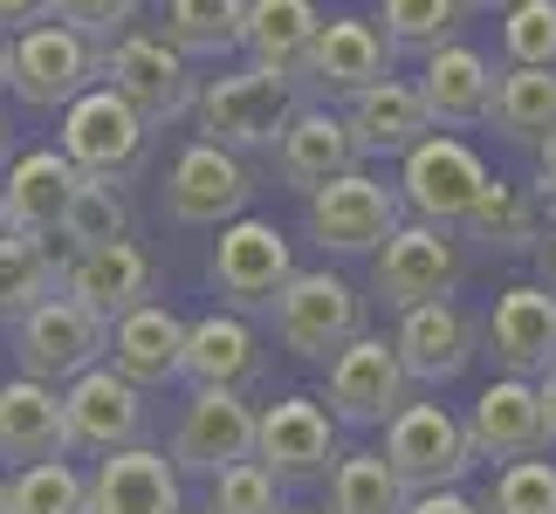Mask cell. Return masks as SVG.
I'll return each instance as SVG.
<instances>
[{
	"mask_svg": "<svg viewBox=\"0 0 556 514\" xmlns=\"http://www.w3.org/2000/svg\"><path fill=\"white\" fill-rule=\"evenodd\" d=\"M303 111V90L289 76H268V69H220L200 82V138L220 144V152L248 158V152H275V138L289 131V117Z\"/></svg>",
	"mask_w": 556,
	"mask_h": 514,
	"instance_id": "6da1fadb",
	"label": "cell"
},
{
	"mask_svg": "<svg viewBox=\"0 0 556 514\" xmlns=\"http://www.w3.org/2000/svg\"><path fill=\"white\" fill-rule=\"evenodd\" d=\"M55 152L70 158L83 179H138L144 158H152V124H144L131 103H124L117 90H83L70 111H62V138H55Z\"/></svg>",
	"mask_w": 556,
	"mask_h": 514,
	"instance_id": "7a4b0ae2",
	"label": "cell"
},
{
	"mask_svg": "<svg viewBox=\"0 0 556 514\" xmlns=\"http://www.w3.org/2000/svg\"><path fill=\"white\" fill-rule=\"evenodd\" d=\"M384 466L399 474L405 494H433V487H460L475 474V446H467V425L446 412V404H413L405 398L392 419H384Z\"/></svg>",
	"mask_w": 556,
	"mask_h": 514,
	"instance_id": "3957f363",
	"label": "cell"
},
{
	"mask_svg": "<svg viewBox=\"0 0 556 514\" xmlns=\"http://www.w3.org/2000/svg\"><path fill=\"white\" fill-rule=\"evenodd\" d=\"M97 82H103V49H90L62 21H35V28H21L8 41V90L28 111H70Z\"/></svg>",
	"mask_w": 556,
	"mask_h": 514,
	"instance_id": "277c9868",
	"label": "cell"
},
{
	"mask_svg": "<svg viewBox=\"0 0 556 514\" xmlns=\"http://www.w3.org/2000/svg\"><path fill=\"white\" fill-rule=\"evenodd\" d=\"M103 90H117L131 111L165 131V124L192 117V103H200V76H192V62L173 49L165 35H124L103 49Z\"/></svg>",
	"mask_w": 556,
	"mask_h": 514,
	"instance_id": "5b68a950",
	"label": "cell"
},
{
	"mask_svg": "<svg viewBox=\"0 0 556 514\" xmlns=\"http://www.w3.org/2000/svg\"><path fill=\"white\" fill-rule=\"evenodd\" d=\"M268 316H275L282 350L309 357V363L316 357H337L344 343L365 336V295H357L344 274H330V268H295Z\"/></svg>",
	"mask_w": 556,
	"mask_h": 514,
	"instance_id": "8992f818",
	"label": "cell"
},
{
	"mask_svg": "<svg viewBox=\"0 0 556 514\" xmlns=\"http://www.w3.org/2000/svg\"><path fill=\"white\" fill-rule=\"evenodd\" d=\"M405 220L399 206V185H384L378 171H344V179L316 185L303 200V233L324 254H378L384 241H392V227Z\"/></svg>",
	"mask_w": 556,
	"mask_h": 514,
	"instance_id": "52a82bcc",
	"label": "cell"
},
{
	"mask_svg": "<svg viewBox=\"0 0 556 514\" xmlns=\"http://www.w3.org/2000/svg\"><path fill=\"white\" fill-rule=\"evenodd\" d=\"M488 179H495V171L475 158V144L433 131L399 158V206L413 213V220H426V227L454 233L467 213H475V200L488 192Z\"/></svg>",
	"mask_w": 556,
	"mask_h": 514,
	"instance_id": "ba28073f",
	"label": "cell"
},
{
	"mask_svg": "<svg viewBox=\"0 0 556 514\" xmlns=\"http://www.w3.org/2000/svg\"><path fill=\"white\" fill-rule=\"evenodd\" d=\"M289 274H295V254L275 220L241 213V220L220 227V241H213V288H220V303L233 316H268L275 295L289 288Z\"/></svg>",
	"mask_w": 556,
	"mask_h": 514,
	"instance_id": "9c48e42d",
	"label": "cell"
},
{
	"mask_svg": "<svg viewBox=\"0 0 556 514\" xmlns=\"http://www.w3.org/2000/svg\"><path fill=\"white\" fill-rule=\"evenodd\" d=\"M103 350H111V323L90 316L70 295H49L35 303L28 316L14 323V357H21V377H41V384H70L83 371H97Z\"/></svg>",
	"mask_w": 556,
	"mask_h": 514,
	"instance_id": "30bf717a",
	"label": "cell"
},
{
	"mask_svg": "<svg viewBox=\"0 0 556 514\" xmlns=\"http://www.w3.org/2000/svg\"><path fill=\"white\" fill-rule=\"evenodd\" d=\"M460 247L446 227H426V220H399L392 241L378 247L371 261V295L384 309H419V303H446V295L460 288Z\"/></svg>",
	"mask_w": 556,
	"mask_h": 514,
	"instance_id": "8fae6325",
	"label": "cell"
},
{
	"mask_svg": "<svg viewBox=\"0 0 556 514\" xmlns=\"http://www.w3.org/2000/svg\"><path fill=\"white\" fill-rule=\"evenodd\" d=\"M254 460L282 487L330 480V466L344 460L337 453V419L316 398H275L268 412H254Z\"/></svg>",
	"mask_w": 556,
	"mask_h": 514,
	"instance_id": "7c38bea8",
	"label": "cell"
},
{
	"mask_svg": "<svg viewBox=\"0 0 556 514\" xmlns=\"http://www.w3.org/2000/svg\"><path fill=\"white\" fill-rule=\"evenodd\" d=\"M165 460H173V474H206V480L254 460V404L241 391H192Z\"/></svg>",
	"mask_w": 556,
	"mask_h": 514,
	"instance_id": "4fadbf2b",
	"label": "cell"
},
{
	"mask_svg": "<svg viewBox=\"0 0 556 514\" xmlns=\"http://www.w3.org/2000/svg\"><path fill=\"white\" fill-rule=\"evenodd\" d=\"M384 76H392L384 35L365 14H330L324 28H316V41H309L303 69H295V90H309L316 103H330V97L351 103L357 90H371V82H384Z\"/></svg>",
	"mask_w": 556,
	"mask_h": 514,
	"instance_id": "5bb4252c",
	"label": "cell"
},
{
	"mask_svg": "<svg viewBox=\"0 0 556 514\" xmlns=\"http://www.w3.org/2000/svg\"><path fill=\"white\" fill-rule=\"evenodd\" d=\"M392 357L405 384H454L467 363L481 357V323L467 316L454 295L446 303H419V309H399V330H392Z\"/></svg>",
	"mask_w": 556,
	"mask_h": 514,
	"instance_id": "9a60e30c",
	"label": "cell"
},
{
	"mask_svg": "<svg viewBox=\"0 0 556 514\" xmlns=\"http://www.w3.org/2000/svg\"><path fill=\"white\" fill-rule=\"evenodd\" d=\"M248 165L220 152V144H186V152L173 158V171H165V213H173L179 227H227L248 213Z\"/></svg>",
	"mask_w": 556,
	"mask_h": 514,
	"instance_id": "2e32d148",
	"label": "cell"
},
{
	"mask_svg": "<svg viewBox=\"0 0 556 514\" xmlns=\"http://www.w3.org/2000/svg\"><path fill=\"white\" fill-rule=\"evenodd\" d=\"M324 398H330V419H337V425H357V433L384 425V419L405 404V371H399L392 343L371 336V330L357 336V343H344V350L330 357Z\"/></svg>",
	"mask_w": 556,
	"mask_h": 514,
	"instance_id": "e0dca14e",
	"label": "cell"
},
{
	"mask_svg": "<svg viewBox=\"0 0 556 514\" xmlns=\"http://www.w3.org/2000/svg\"><path fill=\"white\" fill-rule=\"evenodd\" d=\"M62 412H70V439L76 453H124V446H144V391L124 384L111 363L83 371L62 384Z\"/></svg>",
	"mask_w": 556,
	"mask_h": 514,
	"instance_id": "ac0fdd59",
	"label": "cell"
},
{
	"mask_svg": "<svg viewBox=\"0 0 556 514\" xmlns=\"http://www.w3.org/2000/svg\"><path fill=\"white\" fill-rule=\"evenodd\" d=\"M179 377L192 391H254V384L268 377V350L262 336H254L248 316L233 309H213L200 323H186V357H179Z\"/></svg>",
	"mask_w": 556,
	"mask_h": 514,
	"instance_id": "d6986e66",
	"label": "cell"
},
{
	"mask_svg": "<svg viewBox=\"0 0 556 514\" xmlns=\"http://www.w3.org/2000/svg\"><path fill=\"white\" fill-rule=\"evenodd\" d=\"M481 343H488V357L502 363V377H529V384H536L556 363V295L543 282L502 288L495 309H488V323H481Z\"/></svg>",
	"mask_w": 556,
	"mask_h": 514,
	"instance_id": "ffe728a7",
	"label": "cell"
},
{
	"mask_svg": "<svg viewBox=\"0 0 556 514\" xmlns=\"http://www.w3.org/2000/svg\"><path fill=\"white\" fill-rule=\"evenodd\" d=\"M55 288L70 295V303H83L90 316H103V323H117V316H131L138 303H152V254L138 241L83 247L55 268Z\"/></svg>",
	"mask_w": 556,
	"mask_h": 514,
	"instance_id": "44dd1931",
	"label": "cell"
},
{
	"mask_svg": "<svg viewBox=\"0 0 556 514\" xmlns=\"http://www.w3.org/2000/svg\"><path fill=\"white\" fill-rule=\"evenodd\" d=\"M467 446H475V460H529L543 453V404H536V384L529 377H495L481 384V398L467 404Z\"/></svg>",
	"mask_w": 556,
	"mask_h": 514,
	"instance_id": "7402d4cb",
	"label": "cell"
},
{
	"mask_svg": "<svg viewBox=\"0 0 556 514\" xmlns=\"http://www.w3.org/2000/svg\"><path fill=\"white\" fill-rule=\"evenodd\" d=\"M70 412L62 391L41 377H8L0 384V460L8 466H35V460H70Z\"/></svg>",
	"mask_w": 556,
	"mask_h": 514,
	"instance_id": "603a6c76",
	"label": "cell"
},
{
	"mask_svg": "<svg viewBox=\"0 0 556 514\" xmlns=\"http://www.w3.org/2000/svg\"><path fill=\"white\" fill-rule=\"evenodd\" d=\"M90 514H186L179 474L159 446H124L90 466Z\"/></svg>",
	"mask_w": 556,
	"mask_h": 514,
	"instance_id": "cb8c5ba5",
	"label": "cell"
},
{
	"mask_svg": "<svg viewBox=\"0 0 556 514\" xmlns=\"http://www.w3.org/2000/svg\"><path fill=\"white\" fill-rule=\"evenodd\" d=\"M275 171H282V185H295L309 200L316 185L344 179L357 171V144H351V124L330 111V103H303V111L289 117V131L275 138Z\"/></svg>",
	"mask_w": 556,
	"mask_h": 514,
	"instance_id": "d4e9b609",
	"label": "cell"
},
{
	"mask_svg": "<svg viewBox=\"0 0 556 514\" xmlns=\"http://www.w3.org/2000/svg\"><path fill=\"white\" fill-rule=\"evenodd\" d=\"M179 357H186V323L165 303H138L131 316H117V323H111V350H103V363H111L124 384H138V391L173 384Z\"/></svg>",
	"mask_w": 556,
	"mask_h": 514,
	"instance_id": "484cf974",
	"label": "cell"
},
{
	"mask_svg": "<svg viewBox=\"0 0 556 514\" xmlns=\"http://www.w3.org/2000/svg\"><path fill=\"white\" fill-rule=\"evenodd\" d=\"M351 144H357V165L365 158H405L419 138H433V117H426V103L413 82H399V76H384L371 82V90H357L351 97Z\"/></svg>",
	"mask_w": 556,
	"mask_h": 514,
	"instance_id": "4316f807",
	"label": "cell"
},
{
	"mask_svg": "<svg viewBox=\"0 0 556 514\" xmlns=\"http://www.w3.org/2000/svg\"><path fill=\"white\" fill-rule=\"evenodd\" d=\"M419 103H426V117H433V131L446 124H488V97H495V69H488V55L481 49H467V41H446V49L426 55V69H419Z\"/></svg>",
	"mask_w": 556,
	"mask_h": 514,
	"instance_id": "83f0119b",
	"label": "cell"
},
{
	"mask_svg": "<svg viewBox=\"0 0 556 514\" xmlns=\"http://www.w3.org/2000/svg\"><path fill=\"white\" fill-rule=\"evenodd\" d=\"M556 227V200H543L536 185H508L488 179V192L475 200V213L460 220L467 241H481L488 254H536Z\"/></svg>",
	"mask_w": 556,
	"mask_h": 514,
	"instance_id": "f1b7e54d",
	"label": "cell"
},
{
	"mask_svg": "<svg viewBox=\"0 0 556 514\" xmlns=\"http://www.w3.org/2000/svg\"><path fill=\"white\" fill-rule=\"evenodd\" d=\"M83 185V171L62 158V152H21L8 165V179H0V200H8V227L14 233H35V241H49L62 227V206H70V192Z\"/></svg>",
	"mask_w": 556,
	"mask_h": 514,
	"instance_id": "f546056e",
	"label": "cell"
},
{
	"mask_svg": "<svg viewBox=\"0 0 556 514\" xmlns=\"http://www.w3.org/2000/svg\"><path fill=\"white\" fill-rule=\"evenodd\" d=\"M316 28H324L316 0H248V21H241L248 69H268V76H289L295 82Z\"/></svg>",
	"mask_w": 556,
	"mask_h": 514,
	"instance_id": "4dcf8cb0",
	"label": "cell"
},
{
	"mask_svg": "<svg viewBox=\"0 0 556 514\" xmlns=\"http://www.w3.org/2000/svg\"><path fill=\"white\" fill-rule=\"evenodd\" d=\"M488 124L516 144H536L556 131V69H502L488 97Z\"/></svg>",
	"mask_w": 556,
	"mask_h": 514,
	"instance_id": "1f68e13d",
	"label": "cell"
},
{
	"mask_svg": "<svg viewBox=\"0 0 556 514\" xmlns=\"http://www.w3.org/2000/svg\"><path fill=\"white\" fill-rule=\"evenodd\" d=\"M241 21L248 0H165V41L192 62V55H233L241 49Z\"/></svg>",
	"mask_w": 556,
	"mask_h": 514,
	"instance_id": "d6a6232c",
	"label": "cell"
},
{
	"mask_svg": "<svg viewBox=\"0 0 556 514\" xmlns=\"http://www.w3.org/2000/svg\"><path fill=\"white\" fill-rule=\"evenodd\" d=\"M460 0H378V21L371 28L384 35V49L392 55H433V49H446V41L460 35Z\"/></svg>",
	"mask_w": 556,
	"mask_h": 514,
	"instance_id": "836d02e7",
	"label": "cell"
},
{
	"mask_svg": "<svg viewBox=\"0 0 556 514\" xmlns=\"http://www.w3.org/2000/svg\"><path fill=\"white\" fill-rule=\"evenodd\" d=\"M55 295V254L35 233H0V323H21L35 303Z\"/></svg>",
	"mask_w": 556,
	"mask_h": 514,
	"instance_id": "e575fe53",
	"label": "cell"
},
{
	"mask_svg": "<svg viewBox=\"0 0 556 514\" xmlns=\"http://www.w3.org/2000/svg\"><path fill=\"white\" fill-rule=\"evenodd\" d=\"M62 241H70V254L83 247H117V241H131V200L111 185V179H83L70 192V206H62Z\"/></svg>",
	"mask_w": 556,
	"mask_h": 514,
	"instance_id": "d590c367",
	"label": "cell"
},
{
	"mask_svg": "<svg viewBox=\"0 0 556 514\" xmlns=\"http://www.w3.org/2000/svg\"><path fill=\"white\" fill-rule=\"evenodd\" d=\"M405 487H399V474L384 466L378 453H344L330 466V501H324V514H405Z\"/></svg>",
	"mask_w": 556,
	"mask_h": 514,
	"instance_id": "8d00e7d4",
	"label": "cell"
},
{
	"mask_svg": "<svg viewBox=\"0 0 556 514\" xmlns=\"http://www.w3.org/2000/svg\"><path fill=\"white\" fill-rule=\"evenodd\" d=\"M8 514H90V474H76L70 460L14 466V480H8Z\"/></svg>",
	"mask_w": 556,
	"mask_h": 514,
	"instance_id": "74e56055",
	"label": "cell"
},
{
	"mask_svg": "<svg viewBox=\"0 0 556 514\" xmlns=\"http://www.w3.org/2000/svg\"><path fill=\"white\" fill-rule=\"evenodd\" d=\"M481 514H556V460H543V453L508 460L495 487L481 494Z\"/></svg>",
	"mask_w": 556,
	"mask_h": 514,
	"instance_id": "f35d334b",
	"label": "cell"
},
{
	"mask_svg": "<svg viewBox=\"0 0 556 514\" xmlns=\"http://www.w3.org/2000/svg\"><path fill=\"white\" fill-rule=\"evenodd\" d=\"M502 55L508 69H556V0L502 8Z\"/></svg>",
	"mask_w": 556,
	"mask_h": 514,
	"instance_id": "ab89813d",
	"label": "cell"
},
{
	"mask_svg": "<svg viewBox=\"0 0 556 514\" xmlns=\"http://www.w3.org/2000/svg\"><path fill=\"white\" fill-rule=\"evenodd\" d=\"M206 514H282V480H275L262 460H241V466H227V474H213Z\"/></svg>",
	"mask_w": 556,
	"mask_h": 514,
	"instance_id": "60d3db41",
	"label": "cell"
},
{
	"mask_svg": "<svg viewBox=\"0 0 556 514\" xmlns=\"http://www.w3.org/2000/svg\"><path fill=\"white\" fill-rule=\"evenodd\" d=\"M144 0H55L49 21H62L70 35H83L90 49H111V41L131 35V21H138Z\"/></svg>",
	"mask_w": 556,
	"mask_h": 514,
	"instance_id": "b9f144b4",
	"label": "cell"
},
{
	"mask_svg": "<svg viewBox=\"0 0 556 514\" xmlns=\"http://www.w3.org/2000/svg\"><path fill=\"white\" fill-rule=\"evenodd\" d=\"M405 514H481L475 494H460V487H433V494H413Z\"/></svg>",
	"mask_w": 556,
	"mask_h": 514,
	"instance_id": "7bdbcfd3",
	"label": "cell"
},
{
	"mask_svg": "<svg viewBox=\"0 0 556 514\" xmlns=\"http://www.w3.org/2000/svg\"><path fill=\"white\" fill-rule=\"evenodd\" d=\"M55 0H0V35H21V28H35V21H49Z\"/></svg>",
	"mask_w": 556,
	"mask_h": 514,
	"instance_id": "ee69618b",
	"label": "cell"
},
{
	"mask_svg": "<svg viewBox=\"0 0 556 514\" xmlns=\"http://www.w3.org/2000/svg\"><path fill=\"white\" fill-rule=\"evenodd\" d=\"M536 192H543V200H556V131L536 138Z\"/></svg>",
	"mask_w": 556,
	"mask_h": 514,
	"instance_id": "f6af8a7d",
	"label": "cell"
},
{
	"mask_svg": "<svg viewBox=\"0 0 556 514\" xmlns=\"http://www.w3.org/2000/svg\"><path fill=\"white\" fill-rule=\"evenodd\" d=\"M536 404H543V439L556 446V363H549V371L536 377Z\"/></svg>",
	"mask_w": 556,
	"mask_h": 514,
	"instance_id": "bcb514c9",
	"label": "cell"
},
{
	"mask_svg": "<svg viewBox=\"0 0 556 514\" xmlns=\"http://www.w3.org/2000/svg\"><path fill=\"white\" fill-rule=\"evenodd\" d=\"M536 254H543V288H549V295H556V227H549V241H543V247H536Z\"/></svg>",
	"mask_w": 556,
	"mask_h": 514,
	"instance_id": "7dc6e473",
	"label": "cell"
},
{
	"mask_svg": "<svg viewBox=\"0 0 556 514\" xmlns=\"http://www.w3.org/2000/svg\"><path fill=\"white\" fill-rule=\"evenodd\" d=\"M460 8H481V14H502V8H516V0H460Z\"/></svg>",
	"mask_w": 556,
	"mask_h": 514,
	"instance_id": "c3c4849f",
	"label": "cell"
},
{
	"mask_svg": "<svg viewBox=\"0 0 556 514\" xmlns=\"http://www.w3.org/2000/svg\"><path fill=\"white\" fill-rule=\"evenodd\" d=\"M0 82H8V41H0Z\"/></svg>",
	"mask_w": 556,
	"mask_h": 514,
	"instance_id": "681fc988",
	"label": "cell"
},
{
	"mask_svg": "<svg viewBox=\"0 0 556 514\" xmlns=\"http://www.w3.org/2000/svg\"><path fill=\"white\" fill-rule=\"evenodd\" d=\"M282 514H324V507H282Z\"/></svg>",
	"mask_w": 556,
	"mask_h": 514,
	"instance_id": "f907efd6",
	"label": "cell"
},
{
	"mask_svg": "<svg viewBox=\"0 0 556 514\" xmlns=\"http://www.w3.org/2000/svg\"><path fill=\"white\" fill-rule=\"evenodd\" d=\"M0 158H8V124H0Z\"/></svg>",
	"mask_w": 556,
	"mask_h": 514,
	"instance_id": "816d5d0a",
	"label": "cell"
},
{
	"mask_svg": "<svg viewBox=\"0 0 556 514\" xmlns=\"http://www.w3.org/2000/svg\"><path fill=\"white\" fill-rule=\"evenodd\" d=\"M0 514H8V480H0Z\"/></svg>",
	"mask_w": 556,
	"mask_h": 514,
	"instance_id": "f5cc1de1",
	"label": "cell"
},
{
	"mask_svg": "<svg viewBox=\"0 0 556 514\" xmlns=\"http://www.w3.org/2000/svg\"><path fill=\"white\" fill-rule=\"evenodd\" d=\"M0 233H8V200H0Z\"/></svg>",
	"mask_w": 556,
	"mask_h": 514,
	"instance_id": "db71d44e",
	"label": "cell"
}]
</instances>
